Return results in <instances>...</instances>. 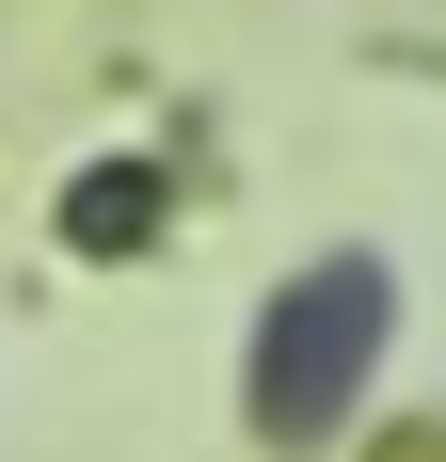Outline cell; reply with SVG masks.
<instances>
[{
	"instance_id": "1",
	"label": "cell",
	"mask_w": 446,
	"mask_h": 462,
	"mask_svg": "<svg viewBox=\"0 0 446 462\" xmlns=\"http://www.w3.org/2000/svg\"><path fill=\"white\" fill-rule=\"evenodd\" d=\"M367 351H383V272L335 255V272H303V287H287V319L256 335V415H271V430H319V415H335V383H351Z\"/></svg>"
}]
</instances>
